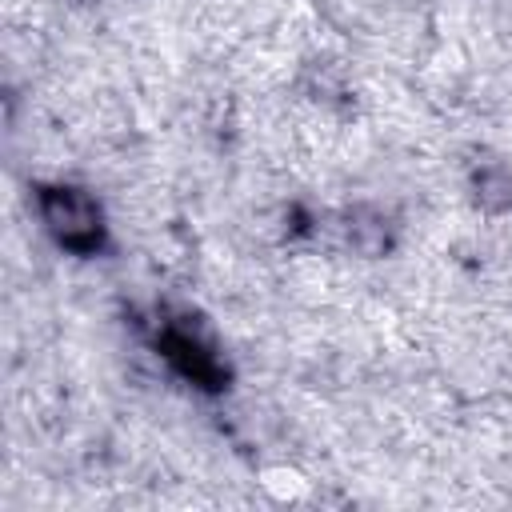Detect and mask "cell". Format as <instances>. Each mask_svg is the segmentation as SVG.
I'll use <instances>...</instances> for the list:
<instances>
[{
	"mask_svg": "<svg viewBox=\"0 0 512 512\" xmlns=\"http://www.w3.org/2000/svg\"><path fill=\"white\" fill-rule=\"evenodd\" d=\"M40 212H44L48 232H52L64 248L84 252V248H92V244L100 240V212H96V204H92L84 192H76V188H48V192L40 196Z\"/></svg>",
	"mask_w": 512,
	"mask_h": 512,
	"instance_id": "1",
	"label": "cell"
},
{
	"mask_svg": "<svg viewBox=\"0 0 512 512\" xmlns=\"http://www.w3.org/2000/svg\"><path fill=\"white\" fill-rule=\"evenodd\" d=\"M164 348H168V356L180 364L184 376H192V380H200V384H208V388L220 380V364H216L212 352H204V344L192 340L188 332H168V336H164Z\"/></svg>",
	"mask_w": 512,
	"mask_h": 512,
	"instance_id": "2",
	"label": "cell"
},
{
	"mask_svg": "<svg viewBox=\"0 0 512 512\" xmlns=\"http://www.w3.org/2000/svg\"><path fill=\"white\" fill-rule=\"evenodd\" d=\"M480 196L500 204V208H512V168H492L480 176Z\"/></svg>",
	"mask_w": 512,
	"mask_h": 512,
	"instance_id": "3",
	"label": "cell"
}]
</instances>
